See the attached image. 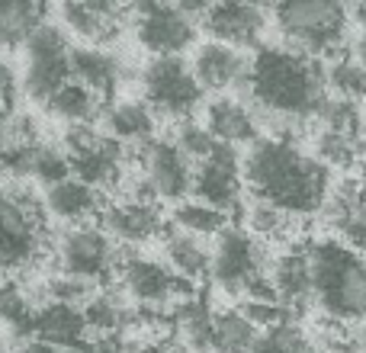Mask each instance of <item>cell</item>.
I'll return each mask as SVG.
<instances>
[{"label": "cell", "instance_id": "cell-1", "mask_svg": "<svg viewBox=\"0 0 366 353\" xmlns=\"http://www.w3.org/2000/svg\"><path fill=\"white\" fill-rule=\"evenodd\" d=\"M241 164H244V187L251 199L283 209L292 219L318 215L335 189L331 167L318 154L299 148L290 135L257 139L241 158Z\"/></svg>", "mask_w": 366, "mask_h": 353}, {"label": "cell", "instance_id": "cell-2", "mask_svg": "<svg viewBox=\"0 0 366 353\" xmlns=\"http://www.w3.org/2000/svg\"><path fill=\"white\" fill-rule=\"evenodd\" d=\"M241 90L273 119L309 122L318 119L325 100L331 96L328 64L290 45H257L247 58Z\"/></svg>", "mask_w": 366, "mask_h": 353}, {"label": "cell", "instance_id": "cell-3", "mask_svg": "<svg viewBox=\"0 0 366 353\" xmlns=\"http://www.w3.org/2000/svg\"><path fill=\"white\" fill-rule=\"evenodd\" d=\"M315 305L341 324L366 322V257L341 238L309 241Z\"/></svg>", "mask_w": 366, "mask_h": 353}, {"label": "cell", "instance_id": "cell-4", "mask_svg": "<svg viewBox=\"0 0 366 353\" xmlns=\"http://www.w3.org/2000/svg\"><path fill=\"white\" fill-rule=\"evenodd\" d=\"M270 13L283 45L322 61H335L344 55L350 32L347 0H273Z\"/></svg>", "mask_w": 366, "mask_h": 353}, {"label": "cell", "instance_id": "cell-5", "mask_svg": "<svg viewBox=\"0 0 366 353\" xmlns=\"http://www.w3.org/2000/svg\"><path fill=\"white\" fill-rule=\"evenodd\" d=\"M49 244L45 196L19 180L13 187H0V277L32 270Z\"/></svg>", "mask_w": 366, "mask_h": 353}, {"label": "cell", "instance_id": "cell-6", "mask_svg": "<svg viewBox=\"0 0 366 353\" xmlns=\"http://www.w3.org/2000/svg\"><path fill=\"white\" fill-rule=\"evenodd\" d=\"M142 90L145 103L161 119H193V113L206 100V87L199 84L193 64L183 55H154L142 71Z\"/></svg>", "mask_w": 366, "mask_h": 353}, {"label": "cell", "instance_id": "cell-7", "mask_svg": "<svg viewBox=\"0 0 366 353\" xmlns=\"http://www.w3.org/2000/svg\"><path fill=\"white\" fill-rule=\"evenodd\" d=\"M51 254H55L58 273L94 279V283H107L109 277H116L119 257H122V251L116 247V238L107 228L94 225V222H87V225H68L55 238Z\"/></svg>", "mask_w": 366, "mask_h": 353}, {"label": "cell", "instance_id": "cell-8", "mask_svg": "<svg viewBox=\"0 0 366 353\" xmlns=\"http://www.w3.org/2000/svg\"><path fill=\"white\" fill-rule=\"evenodd\" d=\"M23 51V94L45 106L71 81V51H74V45L68 39V29H61L55 23H42Z\"/></svg>", "mask_w": 366, "mask_h": 353}, {"label": "cell", "instance_id": "cell-9", "mask_svg": "<svg viewBox=\"0 0 366 353\" xmlns=\"http://www.w3.org/2000/svg\"><path fill=\"white\" fill-rule=\"evenodd\" d=\"M61 148L71 158V171L100 189H113L126 180V145L97 126H68Z\"/></svg>", "mask_w": 366, "mask_h": 353}, {"label": "cell", "instance_id": "cell-10", "mask_svg": "<svg viewBox=\"0 0 366 353\" xmlns=\"http://www.w3.org/2000/svg\"><path fill=\"white\" fill-rule=\"evenodd\" d=\"M116 279L142 305H177L193 299V279L180 277L167 260L148 257L142 251H122Z\"/></svg>", "mask_w": 366, "mask_h": 353}, {"label": "cell", "instance_id": "cell-11", "mask_svg": "<svg viewBox=\"0 0 366 353\" xmlns=\"http://www.w3.org/2000/svg\"><path fill=\"white\" fill-rule=\"evenodd\" d=\"M260 273H267V247L254 232L241 225H228L225 232L215 238L212 244V279L219 289L225 292H241L251 286V279H257Z\"/></svg>", "mask_w": 366, "mask_h": 353}, {"label": "cell", "instance_id": "cell-12", "mask_svg": "<svg viewBox=\"0 0 366 353\" xmlns=\"http://www.w3.org/2000/svg\"><path fill=\"white\" fill-rule=\"evenodd\" d=\"M139 174L152 187V193L164 202H183L193 196L196 161L174 139H158L139 145Z\"/></svg>", "mask_w": 366, "mask_h": 353}, {"label": "cell", "instance_id": "cell-13", "mask_svg": "<svg viewBox=\"0 0 366 353\" xmlns=\"http://www.w3.org/2000/svg\"><path fill=\"white\" fill-rule=\"evenodd\" d=\"M135 36L152 55H183L196 42V19L174 0H132Z\"/></svg>", "mask_w": 366, "mask_h": 353}, {"label": "cell", "instance_id": "cell-14", "mask_svg": "<svg viewBox=\"0 0 366 353\" xmlns=\"http://www.w3.org/2000/svg\"><path fill=\"white\" fill-rule=\"evenodd\" d=\"M244 164L232 145H219L209 158L196 161L193 196L222 212H241V196H244Z\"/></svg>", "mask_w": 366, "mask_h": 353}, {"label": "cell", "instance_id": "cell-15", "mask_svg": "<svg viewBox=\"0 0 366 353\" xmlns=\"http://www.w3.org/2000/svg\"><path fill=\"white\" fill-rule=\"evenodd\" d=\"M202 29L215 42L234 49H257L267 29V13L254 0H212L209 13L202 16Z\"/></svg>", "mask_w": 366, "mask_h": 353}, {"label": "cell", "instance_id": "cell-16", "mask_svg": "<svg viewBox=\"0 0 366 353\" xmlns=\"http://www.w3.org/2000/svg\"><path fill=\"white\" fill-rule=\"evenodd\" d=\"M97 225L107 228L122 244H145V241H152V238H161V232H164L158 206H154V202L132 199V196L107 202V209H103V215L97 219Z\"/></svg>", "mask_w": 366, "mask_h": 353}, {"label": "cell", "instance_id": "cell-17", "mask_svg": "<svg viewBox=\"0 0 366 353\" xmlns=\"http://www.w3.org/2000/svg\"><path fill=\"white\" fill-rule=\"evenodd\" d=\"M325 222L337 232L344 244L360 251L366 257V199H363V183L360 180H341L335 183L328 202L322 209Z\"/></svg>", "mask_w": 366, "mask_h": 353}, {"label": "cell", "instance_id": "cell-18", "mask_svg": "<svg viewBox=\"0 0 366 353\" xmlns=\"http://www.w3.org/2000/svg\"><path fill=\"white\" fill-rule=\"evenodd\" d=\"M45 209L51 219L64 222V225H87L103 215L107 199H103L100 187L81 180V176H68L45 189Z\"/></svg>", "mask_w": 366, "mask_h": 353}, {"label": "cell", "instance_id": "cell-19", "mask_svg": "<svg viewBox=\"0 0 366 353\" xmlns=\"http://www.w3.org/2000/svg\"><path fill=\"white\" fill-rule=\"evenodd\" d=\"M202 122H206V129L215 135V141L232 145V148H238V145L251 148L254 141L260 139L254 109L247 106V103H241L238 96H228V94H219L215 100L206 103Z\"/></svg>", "mask_w": 366, "mask_h": 353}, {"label": "cell", "instance_id": "cell-20", "mask_svg": "<svg viewBox=\"0 0 366 353\" xmlns=\"http://www.w3.org/2000/svg\"><path fill=\"white\" fill-rule=\"evenodd\" d=\"M193 71L199 77V84L206 90H215V94H225L232 87H241L247 74V58L241 55V49L225 42H202L199 49L193 51Z\"/></svg>", "mask_w": 366, "mask_h": 353}, {"label": "cell", "instance_id": "cell-21", "mask_svg": "<svg viewBox=\"0 0 366 353\" xmlns=\"http://www.w3.org/2000/svg\"><path fill=\"white\" fill-rule=\"evenodd\" d=\"M71 81L94 90L109 106L116 100V90H119L122 81V61L116 55H109L107 49H100V45H74V51H71Z\"/></svg>", "mask_w": 366, "mask_h": 353}, {"label": "cell", "instance_id": "cell-22", "mask_svg": "<svg viewBox=\"0 0 366 353\" xmlns=\"http://www.w3.org/2000/svg\"><path fill=\"white\" fill-rule=\"evenodd\" d=\"M273 286L280 292V302L290 305L292 312H302L315 305V292H312V260H309V244L305 247H290L270 264Z\"/></svg>", "mask_w": 366, "mask_h": 353}, {"label": "cell", "instance_id": "cell-23", "mask_svg": "<svg viewBox=\"0 0 366 353\" xmlns=\"http://www.w3.org/2000/svg\"><path fill=\"white\" fill-rule=\"evenodd\" d=\"M87 318L81 305L68 302H42L32 312V331L36 341L55 344V347H81L87 337Z\"/></svg>", "mask_w": 366, "mask_h": 353}, {"label": "cell", "instance_id": "cell-24", "mask_svg": "<svg viewBox=\"0 0 366 353\" xmlns=\"http://www.w3.org/2000/svg\"><path fill=\"white\" fill-rule=\"evenodd\" d=\"M161 254L180 277L193 279V283L212 277V247H206V238H199L193 232L167 225L161 232Z\"/></svg>", "mask_w": 366, "mask_h": 353}, {"label": "cell", "instance_id": "cell-25", "mask_svg": "<svg viewBox=\"0 0 366 353\" xmlns=\"http://www.w3.org/2000/svg\"><path fill=\"white\" fill-rule=\"evenodd\" d=\"M103 132H109L122 145H145L154 139L158 113L145 100H113L103 109Z\"/></svg>", "mask_w": 366, "mask_h": 353}, {"label": "cell", "instance_id": "cell-26", "mask_svg": "<svg viewBox=\"0 0 366 353\" xmlns=\"http://www.w3.org/2000/svg\"><path fill=\"white\" fill-rule=\"evenodd\" d=\"M61 23L71 36L81 39V45H100V49L116 42L122 32V19L107 16L84 0H61Z\"/></svg>", "mask_w": 366, "mask_h": 353}, {"label": "cell", "instance_id": "cell-27", "mask_svg": "<svg viewBox=\"0 0 366 353\" xmlns=\"http://www.w3.org/2000/svg\"><path fill=\"white\" fill-rule=\"evenodd\" d=\"M49 0H0V49H26L45 23Z\"/></svg>", "mask_w": 366, "mask_h": 353}, {"label": "cell", "instance_id": "cell-28", "mask_svg": "<svg viewBox=\"0 0 366 353\" xmlns=\"http://www.w3.org/2000/svg\"><path fill=\"white\" fill-rule=\"evenodd\" d=\"M45 109H49L55 119H61L64 126H94V122L103 119L107 103H103L94 90L84 87V84L68 81L49 103H45Z\"/></svg>", "mask_w": 366, "mask_h": 353}, {"label": "cell", "instance_id": "cell-29", "mask_svg": "<svg viewBox=\"0 0 366 353\" xmlns=\"http://www.w3.org/2000/svg\"><path fill=\"white\" fill-rule=\"evenodd\" d=\"M264 331L241 309H225L212 315V353H251Z\"/></svg>", "mask_w": 366, "mask_h": 353}, {"label": "cell", "instance_id": "cell-30", "mask_svg": "<svg viewBox=\"0 0 366 353\" xmlns=\"http://www.w3.org/2000/svg\"><path fill=\"white\" fill-rule=\"evenodd\" d=\"M174 225L183 228V232L199 234V238H219V234L232 225V215L209 206V202H202V199H196V196H189V199L174 206Z\"/></svg>", "mask_w": 366, "mask_h": 353}, {"label": "cell", "instance_id": "cell-31", "mask_svg": "<svg viewBox=\"0 0 366 353\" xmlns=\"http://www.w3.org/2000/svg\"><path fill=\"white\" fill-rule=\"evenodd\" d=\"M315 154L331 167V171H350V167H357L363 161V135L335 132V129H318Z\"/></svg>", "mask_w": 366, "mask_h": 353}, {"label": "cell", "instance_id": "cell-32", "mask_svg": "<svg viewBox=\"0 0 366 353\" xmlns=\"http://www.w3.org/2000/svg\"><path fill=\"white\" fill-rule=\"evenodd\" d=\"M296 222L299 219H292L290 212H283V209H277V206H267V202H257V199H251V206L244 209V228L257 234L260 241L286 238V234H292Z\"/></svg>", "mask_w": 366, "mask_h": 353}, {"label": "cell", "instance_id": "cell-33", "mask_svg": "<svg viewBox=\"0 0 366 353\" xmlns=\"http://www.w3.org/2000/svg\"><path fill=\"white\" fill-rule=\"evenodd\" d=\"M328 87H331V94L363 103L366 100V64H360L354 55H341L335 61H328Z\"/></svg>", "mask_w": 366, "mask_h": 353}, {"label": "cell", "instance_id": "cell-34", "mask_svg": "<svg viewBox=\"0 0 366 353\" xmlns=\"http://www.w3.org/2000/svg\"><path fill=\"white\" fill-rule=\"evenodd\" d=\"M45 302H68V305H87L90 299L100 292V283L94 279H81V277H68V273H58V277H49L42 283Z\"/></svg>", "mask_w": 366, "mask_h": 353}, {"label": "cell", "instance_id": "cell-35", "mask_svg": "<svg viewBox=\"0 0 366 353\" xmlns=\"http://www.w3.org/2000/svg\"><path fill=\"white\" fill-rule=\"evenodd\" d=\"M84 318H87V328L97 331V334H116V331L126 324V309L116 296L109 292H97L87 305H84Z\"/></svg>", "mask_w": 366, "mask_h": 353}, {"label": "cell", "instance_id": "cell-36", "mask_svg": "<svg viewBox=\"0 0 366 353\" xmlns=\"http://www.w3.org/2000/svg\"><path fill=\"white\" fill-rule=\"evenodd\" d=\"M322 129H335V132H347V135H363V113L360 103L347 100V96L331 94L325 100L322 113H318Z\"/></svg>", "mask_w": 366, "mask_h": 353}, {"label": "cell", "instance_id": "cell-37", "mask_svg": "<svg viewBox=\"0 0 366 353\" xmlns=\"http://www.w3.org/2000/svg\"><path fill=\"white\" fill-rule=\"evenodd\" d=\"M251 353H315V347H312L309 334H305L299 324L286 322V324H280V328L264 331Z\"/></svg>", "mask_w": 366, "mask_h": 353}, {"label": "cell", "instance_id": "cell-38", "mask_svg": "<svg viewBox=\"0 0 366 353\" xmlns=\"http://www.w3.org/2000/svg\"><path fill=\"white\" fill-rule=\"evenodd\" d=\"M32 176H36L45 189L55 187V183H61V180H68V176H74L68 151H64V148H55V145H45V141H42V145H39V151H36Z\"/></svg>", "mask_w": 366, "mask_h": 353}, {"label": "cell", "instance_id": "cell-39", "mask_svg": "<svg viewBox=\"0 0 366 353\" xmlns=\"http://www.w3.org/2000/svg\"><path fill=\"white\" fill-rule=\"evenodd\" d=\"M32 312L36 309H29L26 296L16 289V286L0 279V322L10 324V328H16L19 334H29L32 331Z\"/></svg>", "mask_w": 366, "mask_h": 353}, {"label": "cell", "instance_id": "cell-40", "mask_svg": "<svg viewBox=\"0 0 366 353\" xmlns=\"http://www.w3.org/2000/svg\"><path fill=\"white\" fill-rule=\"evenodd\" d=\"M174 141H177L193 161L209 158V154L222 145V141H215V135L206 129V122H196V119H183L177 126V132H174Z\"/></svg>", "mask_w": 366, "mask_h": 353}, {"label": "cell", "instance_id": "cell-41", "mask_svg": "<svg viewBox=\"0 0 366 353\" xmlns=\"http://www.w3.org/2000/svg\"><path fill=\"white\" fill-rule=\"evenodd\" d=\"M238 309L244 312V315L251 318V322L257 324L260 331L280 328V324L292 322V315H296V312H292L290 305H283V302H257V299H244Z\"/></svg>", "mask_w": 366, "mask_h": 353}, {"label": "cell", "instance_id": "cell-42", "mask_svg": "<svg viewBox=\"0 0 366 353\" xmlns=\"http://www.w3.org/2000/svg\"><path fill=\"white\" fill-rule=\"evenodd\" d=\"M19 90H23V81H16V71H13V64L6 61L4 55H0V106H4L6 113L13 109Z\"/></svg>", "mask_w": 366, "mask_h": 353}, {"label": "cell", "instance_id": "cell-43", "mask_svg": "<svg viewBox=\"0 0 366 353\" xmlns=\"http://www.w3.org/2000/svg\"><path fill=\"white\" fill-rule=\"evenodd\" d=\"M174 6H180L187 16H193L196 23H199L202 16L209 13V6H212V0H174Z\"/></svg>", "mask_w": 366, "mask_h": 353}, {"label": "cell", "instance_id": "cell-44", "mask_svg": "<svg viewBox=\"0 0 366 353\" xmlns=\"http://www.w3.org/2000/svg\"><path fill=\"white\" fill-rule=\"evenodd\" d=\"M350 55L357 58L360 64H366V26L360 29V36H357V42H354V49H350Z\"/></svg>", "mask_w": 366, "mask_h": 353}, {"label": "cell", "instance_id": "cell-45", "mask_svg": "<svg viewBox=\"0 0 366 353\" xmlns=\"http://www.w3.org/2000/svg\"><path fill=\"white\" fill-rule=\"evenodd\" d=\"M357 353H366V322L360 324V331H357Z\"/></svg>", "mask_w": 366, "mask_h": 353}, {"label": "cell", "instance_id": "cell-46", "mask_svg": "<svg viewBox=\"0 0 366 353\" xmlns=\"http://www.w3.org/2000/svg\"><path fill=\"white\" fill-rule=\"evenodd\" d=\"M360 183H363V199H366V174L360 176Z\"/></svg>", "mask_w": 366, "mask_h": 353}, {"label": "cell", "instance_id": "cell-47", "mask_svg": "<svg viewBox=\"0 0 366 353\" xmlns=\"http://www.w3.org/2000/svg\"><path fill=\"white\" fill-rule=\"evenodd\" d=\"M4 119H6V109H4V106H0V122H4Z\"/></svg>", "mask_w": 366, "mask_h": 353}]
</instances>
